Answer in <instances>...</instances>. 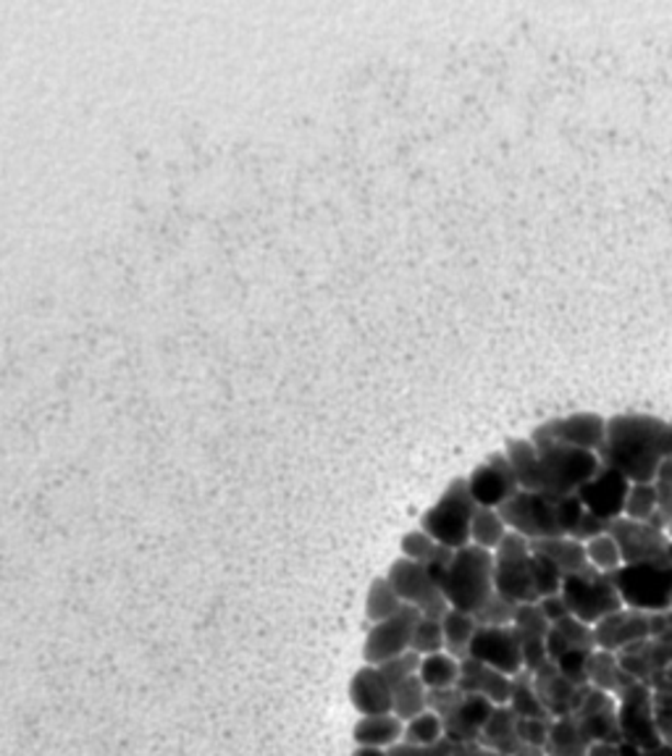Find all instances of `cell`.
<instances>
[{"instance_id":"obj_20","label":"cell","mask_w":672,"mask_h":756,"mask_svg":"<svg viewBox=\"0 0 672 756\" xmlns=\"http://www.w3.org/2000/svg\"><path fill=\"white\" fill-rule=\"evenodd\" d=\"M596 635V649L604 652H623L625 646L638 641L651 639V612L643 609H630L623 607L617 612L607 615L604 620H599L594 626Z\"/></svg>"},{"instance_id":"obj_9","label":"cell","mask_w":672,"mask_h":756,"mask_svg":"<svg viewBox=\"0 0 672 756\" xmlns=\"http://www.w3.org/2000/svg\"><path fill=\"white\" fill-rule=\"evenodd\" d=\"M386 581L391 583V588L402 599V605L415 607L421 612V618L442 620L452 609L449 602L444 599L438 583L434 581V575L421 562L399 557L395 565L389 568V573H386Z\"/></svg>"},{"instance_id":"obj_2","label":"cell","mask_w":672,"mask_h":756,"mask_svg":"<svg viewBox=\"0 0 672 756\" xmlns=\"http://www.w3.org/2000/svg\"><path fill=\"white\" fill-rule=\"evenodd\" d=\"M444 599L449 602L452 609L476 615L486 602L491 599L494 588V552H486L481 547L457 549L452 557L449 568L444 570L438 579Z\"/></svg>"},{"instance_id":"obj_5","label":"cell","mask_w":672,"mask_h":756,"mask_svg":"<svg viewBox=\"0 0 672 756\" xmlns=\"http://www.w3.org/2000/svg\"><path fill=\"white\" fill-rule=\"evenodd\" d=\"M623 605L643 612H664L672 609V554L668 560L623 565L612 573Z\"/></svg>"},{"instance_id":"obj_59","label":"cell","mask_w":672,"mask_h":756,"mask_svg":"<svg viewBox=\"0 0 672 756\" xmlns=\"http://www.w3.org/2000/svg\"><path fill=\"white\" fill-rule=\"evenodd\" d=\"M670 423H672V421H670Z\"/></svg>"},{"instance_id":"obj_38","label":"cell","mask_w":672,"mask_h":756,"mask_svg":"<svg viewBox=\"0 0 672 756\" xmlns=\"http://www.w3.org/2000/svg\"><path fill=\"white\" fill-rule=\"evenodd\" d=\"M442 738H444L442 718L431 712V709H425L423 714H418V718H412V720L405 722V733H402L405 744H410V746H434Z\"/></svg>"},{"instance_id":"obj_39","label":"cell","mask_w":672,"mask_h":756,"mask_svg":"<svg viewBox=\"0 0 672 756\" xmlns=\"http://www.w3.org/2000/svg\"><path fill=\"white\" fill-rule=\"evenodd\" d=\"M583 547H585V560H589V565L599 570V573L612 575L625 565L620 547H617V541L612 539L610 534L599 536V539L583 543Z\"/></svg>"},{"instance_id":"obj_26","label":"cell","mask_w":672,"mask_h":756,"mask_svg":"<svg viewBox=\"0 0 672 756\" xmlns=\"http://www.w3.org/2000/svg\"><path fill=\"white\" fill-rule=\"evenodd\" d=\"M531 552L547 557L549 562H555L562 575H576L591 568L589 560H585V547L581 541L570 539V536H555V539L531 541Z\"/></svg>"},{"instance_id":"obj_14","label":"cell","mask_w":672,"mask_h":756,"mask_svg":"<svg viewBox=\"0 0 672 756\" xmlns=\"http://www.w3.org/2000/svg\"><path fill=\"white\" fill-rule=\"evenodd\" d=\"M470 656L483 662L486 667H494L504 675H517L523 667V649L517 639L515 626L504 628H481L478 626L474 641H470Z\"/></svg>"},{"instance_id":"obj_6","label":"cell","mask_w":672,"mask_h":756,"mask_svg":"<svg viewBox=\"0 0 672 756\" xmlns=\"http://www.w3.org/2000/svg\"><path fill=\"white\" fill-rule=\"evenodd\" d=\"M560 594L568 602L570 615L585 622V626H596L599 620L625 607L612 575L599 573L594 568L576 575H565Z\"/></svg>"},{"instance_id":"obj_25","label":"cell","mask_w":672,"mask_h":756,"mask_svg":"<svg viewBox=\"0 0 672 756\" xmlns=\"http://www.w3.org/2000/svg\"><path fill=\"white\" fill-rule=\"evenodd\" d=\"M478 744L502 756H515L523 752V741L517 735V714L512 712L510 705L494 707L489 722L478 735Z\"/></svg>"},{"instance_id":"obj_48","label":"cell","mask_w":672,"mask_h":756,"mask_svg":"<svg viewBox=\"0 0 672 756\" xmlns=\"http://www.w3.org/2000/svg\"><path fill=\"white\" fill-rule=\"evenodd\" d=\"M654 722L662 744L672 746V691H654Z\"/></svg>"},{"instance_id":"obj_45","label":"cell","mask_w":672,"mask_h":756,"mask_svg":"<svg viewBox=\"0 0 672 756\" xmlns=\"http://www.w3.org/2000/svg\"><path fill=\"white\" fill-rule=\"evenodd\" d=\"M596 649H573V652H565L557 656L555 665L560 667V673L568 678L573 686H589V656Z\"/></svg>"},{"instance_id":"obj_29","label":"cell","mask_w":672,"mask_h":756,"mask_svg":"<svg viewBox=\"0 0 672 756\" xmlns=\"http://www.w3.org/2000/svg\"><path fill=\"white\" fill-rule=\"evenodd\" d=\"M636 678H630L620 665V656L615 652H604V649H596L589 656V686L599 688V691L617 696L623 688H628Z\"/></svg>"},{"instance_id":"obj_28","label":"cell","mask_w":672,"mask_h":756,"mask_svg":"<svg viewBox=\"0 0 672 756\" xmlns=\"http://www.w3.org/2000/svg\"><path fill=\"white\" fill-rule=\"evenodd\" d=\"M573 649H596V635L594 626H585V622L570 615V618L551 626L547 639V660L555 662L557 656L573 652Z\"/></svg>"},{"instance_id":"obj_17","label":"cell","mask_w":672,"mask_h":756,"mask_svg":"<svg viewBox=\"0 0 672 756\" xmlns=\"http://www.w3.org/2000/svg\"><path fill=\"white\" fill-rule=\"evenodd\" d=\"M630 481L623 473H617L615 468L602 466L594 479H589L578 489L576 496L581 500L585 513L602 517V520H617L623 517L625 500H628Z\"/></svg>"},{"instance_id":"obj_36","label":"cell","mask_w":672,"mask_h":756,"mask_svg":"<svg viewBox=\"0 0 672 756\" xmlns=\"http://www.w3.org/2000/svg\"><path fill=\"white\" fill-rule=\"evenodd\" d=\"M508 534L510 530L494 507L476 509L474 526H470V543H474V547H481L486 552H494Z\"/></svg>"},{"instance_id":"obj_23","label":"cell","mask_w":672,"mask_h":756,"mask_svg":"<svg viewBox=\"0 0 672 756\" xmlns=\"http://www.w3.org/2000/svg\"><path fill=\"white\" fill-rule=\"evenodd\" d=\"M457 688L463 694H478L486 696L494 707L510 705V691H512V678L510 675L499 673L494 667H486L483 662L468 660L460 662V680H457Z\"/></svg>"},{"instance_id":"obj_42","label":"cell","mask_w":672,"mask_h":756,"mask_svg":"<svg viewBox=\"0 0 672 756\" xmlns=\"http://www.w3.org/2000/svg\"><path fill=\"white\" fill-rule=\"evenodd\" d=\"M517 607L521 605H515V602L504 599L502 594L494 592L491 594V599L486 602L481 609H478L474 618L481 628H504V626H512V622H515Z\"/></svg>"},{"instance_id":"obj_43","label":"cell","mask_w":672,"mask_h":756,"mask_svg":"<svg viewBox=\"0 0 672 756\" xmlns=\"http://www.w3.org/2000/svg\"><path fill=\"white\" fill-rule=\"evenodd\" d=\"M657 489V515L651 517V526L668 530L672 526V460L664 462L654 479Z\"/></svg>"},{"instance_id":"obj_56","label":"cell","mask_w":672,"mask_h":756,"mask_svg":"<svg viewBox=\"0 0 672 756\" xmlns=\"http://www.w3.org/2000/svg\"><path fill=\"white\" fill-rule=\"evenodd\" d=\"M352 756H389L386 748H371V746H357L355 754Z\"/></svg>"},{"instance_id":"obj_11","label":"cell","mask_w":672,"mask_h":756,"mask_svg":"<svg viewBox=\"0 0 672 756\" xmlns=\"http://www.w3.org/2000/svg\"><path fill=\"white\" fill-rule=\"evenodd\" d=\"M421 620V612L415 607L405 605L397 615H391L389 620L374 622L365 635L363 643V660L365 665H384V662L395 660V656L410 652L412 630L415 622Z\"/></svg>"},{"instance_id":"obj_13","label":"cell","mask_w":672,"mask_h":756,"mask_svg":"<svg viewBox=\"0 0 672 756\" xmlns=\"http://www.w3.org/2000/svg\"><path fill=\"white\" fill-rule=\"evenodd\" d=\"M610 536L620 547L625 565H638V562L668 560L672 554V539L668 530L654 528L651 523H636L628 517L612 520Z\"/></svg>"},{"instance_id":"obj_32","label":"cell","mask_w":672,"mask_h":756,"mask_svg":"<svg viewBox=\"0 0 672 756\" xmlns=\"http://www.w3.org/2000/svg\"><path fill=\"white\" fill-rule=\"evenodd\" d=\"M589 746L591 744L583 738L576 718L573 714H568V718H557L555 722H551V731H549L544 752H547V756H589Z\"/></svg>"},{"instance_id":"obj_51","label":"cell","mask_w":672,"mask_h":756,"mask_svg":"<svg viewBox=\"0 0 672 756\" xmlns=\"http://www.w3.org/2000/svg\"><path fill=\"white\" fill-rule=\"evenodd\" d=\"M581 515H583V504L576 494L560 496V528L565 536H570V530L576 528V523L581 520Z\"/></svg>"},{"instance_id":"obj_53","label":"cell","mask_w":672,"mask_h":756,"mask_svg":"<svg viewBox=\"0 0 672 756\" xmlns=\"http://www.w3.org/2000/svg\"><path fill=\"white\" fill-rule=\"evenodd\" d=\"M649 688L651 691H672V665H668L664 669H660V673L651 675Z\"/></svg>"},{"instance_id":"obj_18","label":"cell","mask_w":672,"mask_h":756,"mask_svg":"<svg viewBox=\"0 0 672 756\" xmlns=\"http://www.w3.org/2000/svg\"><path fill=\"white\" fill-rule=\"evenodd\" d=\"M573 718L589 744H596V741H604V744H623L620 720H617V699L612 694L591 688L581 701V707L573 712Z\"/></svg>"},{"instance_id":"obj_22","label":"cell","mask_w":672,"mask_h":756,"mask_svg":"<svg viewBox=\"0 0 672 756\" xmlns=\"http://www.w3.org/2000/svg\"><path fill=\"white\" fill-rule=\"evenodd\" d=\"M517 630V639H521L523 649V667L534 669L538 665L547 662V639H549V620L544 618L538 605H521L517 607L515 622H512Z\"/></svg>"},{"instance_id":"obj_33","label":"cell","mask_w":672,"mask_h":756,"mask_svg":"<svg viewBox=\"0 0 672 756\" xmlns=\"http://www.w3.org/2000/svg\"><path fill=\"white\" fill-rule=\"evenodd\" d=\"M510 709L523 720H531V718L547 720V718H551L547 709H544L542 701H538V694L534 688V673H531V669H521L517 675H512Z\"/></svg>"},{"instance_id":"obj_44","label":"cell","mask_w":672,"mask_h":756,"mask_svg":"<svg viewBox=\"0 0 672 756\" xmlns=\"http://www.w3.org/2000/svg\"><path fill=\"white\" fill-rule=\"evenodd\" d=\"M531 570H534V586H536L538 599H544V596H555V594L562 592L565 575L560 573V568H557L555 562L547 560V557L534 554Z\"/></svg>"},{"instance_id":"obj_47","label":"cell","mask_w":672,"mask_h":756,"mask_svg":"<svg viewBox=\"0 0 672 756\" xmlns=\"http://www.w3.org/2000/svg\"><path fill=\"white\" fill-rule=\"evenodd\" d=\"M551 722H555V718H547V720H542V718H531V720L517 718V735H521L523 746H531V748H544V746H547Z\"/></svg>"},{"instance_id":"obj_52","label":"cell","mask_w":672,"mask_h":756,"mask_svg":"<svg viewBox=\"0 0 672 756\" xmlns=\"http://www.w3.org/2000/svg\"><path fill=\"white\" fill-rule=\"evenodd\" d=\"M536 605H538V609H542L544 618L549 620V626H555V622H560V620H565V618H570L568 602L562 599V594L544 596V599H538Z\"/></svg>"},{"instance_id":"obj_55","label":"cell","mask_w":672,"mask_h":756,"mask_svg":"<svg viewBox=\"0 0 672 756\" xmlns=\"http://www.w3.org/2000/svg\"><path fill=\"white\" fill-rule=\"evenodd\" d=\"M589 756H623L620 744H604V741H596V744L589 746Z\"/></svg>"},{"instance_id":"obj_50","label":"cell","mask_w":672,"mask_h":756,"mask_svg":"<svg viewBox=\"0 0 672 756\" xmlns=\"http://www.w3.org/2000/svg\"><path fill=\"white\" fill-rule=\"evenodd\" d=\"M452 746L455 744L447 738H442L434 746H410L405 741H399V744L386 748V752H389V756H452Z\"/></svg>"},{"instance_id":"obj_8","label":"cell","mask_w":672,"mask_h":756,"mask_svg":"<svg viewBox=\"0 0 672 756\" xmlns=\"http://www.w3.org/2000/svg\"><path fill=\"white\" fill-rule=\"evenodd\" d=\"M531 562H534L531 541L510 530L502 543L494 549L497 594L515 602V605H536L538 594L534 586V570H531Z\"/></svg>"},{"instance_id":"obj_57","label":"cell","mask_w":672,"mask_h":756,"mask_svg":"<svg viewBox=\"0 0 672 756\" xmlns=\"http://www.w3.org/2000/svg\"><path fill=\"white\" fill-rule=\"evenodd\" d=\"M515 756H547V752H544V748L523 746V752H521V754H515Z\"/></svg>"},{"instance_id":"obj_16","label":"cell","mask_w":672,"mask_h":756,"mask_svg":"<svg viewBox=\"0 0 672 756\" xmlns=\"http://www.w3.org/2000/svg\"><path fill=\"white\" fill-rule=\"evenodd\" d=\"M468 486L470 494L478 507H502L504 502L512 500L521 486H517L515 473H512V466L504 453H494L486 457V462H481L474 473L468 476Z\"/></svg>"},{"instance_id":"obj_40","label":"cell","mask_w":672,"mask_h":756,"mask_svg":"<svg viewBox=\"0 0 672 756\" xmlns=\"http://www.w3.org/2000/svg\"><path fill=\"white\" fill-rule=\"evenodd\" d=\"M654 515H657L654 483H630L623 517H628V520H636V523H649Z\"/></svg>"},{"instance_id":"obj_41","label":"cell","mask_w":672,"mask_h":756,"mask_svg":"<svg viewBox=\"0 0 672 756\" xmlns=\"http://www.w3.org/2000/svg\"><path fill=\"white\" fill-rule=\"evenodd\" d=\"M410 652H415L418 656H429V654L444 652L442 620H431V618L418 620L415 622V630H412Z\"/></svg>"},{"instance_id":"obj_7","label":"cell","mask_w":672,"mask_h":756,"mask_svg":"<svg viewBox=\"0 0 672 756\" xmlns=\"http://www.w3.org/2000/svg\"><path fill=\"white\" fill-rule=\"evenodd\" d=\"M497 513L502 515L508 530L528 541L565 536L560 528V496L542 492H517L502 507H497Z\"/></svg>"},{"instance_id":"obj_49","label":"cell","mask_w":672,"mask_h":756,"mask_svg":"<svg viewBox=\"0 0 672 756\" xmlns=\"http://www.w3.org/2000/svg\"><path fill=\"white\" fill-rule=\"evenodd\" d=\"M610 526H612L610 520H602V517L585 513V509H583L581 520H578L576 528L570 530V539H576V541H581V543H589V541L599 539V536L610 534Z\"/></svg>"},{"instance_id":"obj_54","label":"cell","mask_w":672,"mask_h":756,"mask_svg":"<svg viewBox=\"0 0 672 756\" xmlns=\"http://www.w3.org/2000/svg\"><path fill=\"white\" fill-rule=\"evenodd\" d=\"M489 754V748H483L478 741L474 744H455L452 746V756H486Z\"/></svg>"},{"instance_id":"obj_10","label":"cell","mask_w":672,"mask_h":756,"mask_svg":"<svg viewBox=\"0 0 672 756\" xmlns=\"http://www.w3.org/2000/svg\"><path fill=\"white\" fill-rule=\"evenodd\" d=\"M615 699L620 735L625 744L641 748V752H654V748L664 746L654 722V691H651L647 683L634 680Z\"/></svg>"},{"instance_id":"obj_1","label":"cell","mask_w":672,"mask_h":756,"mask_svg":"<svg viewBox=\"0 0 672 756\" xmlns=\"http://www.w3.org/2000/svg\"><path fill=\"white\" fill-rule=\"evenodd\" d=\"M596 457L630 483H654L660 468L672 460V423L647 413L612 415Z\"/></svg>"},{"instance_id":"obj_46","label":"cell","mask_w":672,"mask_h":756,"mask_svg":"<svg viewBox=\"0 0 672 756\" xmlns=\"http://www.w3.org/2000/svg\"><path fill=\"white\" fill-rule=\"evenodd\" d=\"M421 660H423V656H418L415 652H405V654L395 656V660H389V662H384V665H378V669H381V675L386 678V683H389V686L395 688L402 680H408V678H412V675H418V669H421Z\"/></svg>"},{"instance_id":"obj_21","label":"cell","mask_w":672,"mask_h":756,"mask_svg":"<svg viewBox=\"0 0 672 756\" xmlns=\"http://www.w3.org/2000/svg\"><path fill=\"white\" fill-rule=\"evenodd\" d=\"M617 656H620V665L630 678L649 686L651 675L672 665V630L654 635V639L630 643L623 652H617Z\"/></svg>"},{"instance_id":"obj_27","label":"cell","mask_w":672,"mask_h":756,"mask_svg":"<svg viewBox=\"0 0 672 756\" xmlns=\"http://www.w3.org/2000/svg\"><path fill=\"white\" fill-rule=\"evenodd\" d=\"M405 722L397 714H365L357 720L352 738L357 746H371V748H391L402 741Z\"/></svg>"},{"instance_id":"obj_15","label":"cell","mask_w":672,"mask_h":756,"mask_svg":"<svg viewBox=\"0 0 672 756\" xmlns=\"http://www.w3.org/2000/svg\"><path fill=\"white\" fill-rule=\"evenodd\" d=\"M491 712H494V705L486 696L463 694L457 688L455 701L438 714L442 718L444 738L452 741V744H474V741H478V735H481L486 722H489Z\"/></svg>"},{"instance_id":"obj_30","label":"cell","mask_w":672,"mask_h":756,"mask_svg":"<svg viewBox=\"0 0 672 756\" xmlns=\"http://www.w3.org/2000/svg\"><path fill=\"white\" fill-rule=\"evenodd\" d=\"M442 630H444V652L449 656H455L457 662L468 660L470 656V641H474L478 622L474 615L460 612V609H449L447 615L442 618Z\"/></svg>"},{"instance_id":"obj_31","label":"cell","mask_w":672,"mask_h":756,"mask_svg":"<svg viewBox=\"0 0 672 756\" xmlns=\"http://www.w3.org/2000/svg\"><path fill=\"white\" fill-rule=\"evenodd\" d=\"M508 455L521 492H538V453L531 439H510L502 449Z\"/></svg>"},{"instance_id":"obj_58","label":"cell","mask_w":672,"mask_h":756,"mask_svg":"<svg viewBox=\"0 0 672 756\" xmlns=\"http://www.w3.org/2000/svg\"><path fill=\"white\" fill-rule=\"evenodd\" d=\"M668 536H670V539H672V526H670V528H668Z\"/></svg>"},{"instance_id":"obj_19","label":"cell","mask_w":672,"mask_h":756,"mask_svg":"<svg viewBox=\"0 0 672 756\" xmlns=\"http://www.w3.org/2000/svg\"><path fill=\"white\" fill-rule=\"evenodd\" d=\"M534 688L538 694V701H542L544 709L555 720L573 714L581 707L585 694L591 691V686H573L551 660L534 669Z\"/></svg>"},{"instance_id":"obj_4","label":"cell","mask_w":672,"mask_h":756,"mask_svg":"<svg viewBox=\"0 0 672 756\" xmlns=\"http://www.w3.org/2000/svg\"><path fill=\"white\" fill-rule=\"evenodd\" d=\"M478 504L470 494L468 479H455L447 486L434 507L425 509L421 517V530L431 539L449 549H463L470 543V526H474Z\"/></svg>"},{"instance_id":"obj_3","label":"cell","mask_w":672,"mask_h":756,"mask_svg":"<svg viewBox=\"0 0 672 756\" xmlns=\"http://www.w3.org/2000/svg\"><path fill=\"white\" fill-rule=\"evenodd\" d=\"M536 453H538V492L551 494V496H570L583 486L585 481L594 479L602 468L599 457L594 453H585V449L562 447V444L547 442V439H534Z\"/></svg>"},{"instance_id":"obj_37","label":"cell","mask_w":672,"mask_h":756,"mask_svg":"<svg viewBox=\"0 0 672 756\" xmlns=\"http://www.w3.org/2000/svg\"><path fill=\"white\" fill-rule=\"evenodd\" d=\"M402 607V599H399L395 588H391V583L386 581V575L371 583L368 596H365V615H368L371 622L389 620L391 615H397Z\"/></svg>"},{"instance_id":"obj_34","label":"cell","mask_w":672,"mask_h":756,"mask_svg":"<svg viewBox=\"0 0 672 756\" xmlns=\"http://www.w3.org/2000/svg\"><path fill=\"white\" fill-rule=\"evenodd\" d=\"M418 678L423 680V686L429 691H438V688H455L460 680V662L447 652L429 654L421 660V669H418Z\"/></svg>"},{"instance_id":"obj_24","label":"cell","mask_w":672,"mask_h":756,"mask_svg":"<svg viewBox=\"0 0 672 756\" xmlns=\"http://www.w3.org/2000/svg\"><path fill=\"white\" fill-rule=\"evenodd\" d=\"M391 691L395 688L386 683L381 669L376 665H363L350 680V701L363 718L365 714H389Z\"/></svg>"},{"instance_id":"obj_12","label":"cell","mask_w":672,"mask_h":756,"mask_svg":"<svg viewBox=\"0 0 672 756\" xmlns=\"http://www.w3.org/2000/svg\"><path fill=\"white\" fill-rule=\"evenodd\" d=\"M534 439H547L562 447L585 449V453H599L607 436V417L599 413H573L565 417H551L542 426L531 431Z\"/></svg>"},{"instance_id":"obj_35","label":"cell","mask_w":672,"mask_h":756,"mask_svg":"<svg viewBox=\"0 0 672 756\" xmlns=\"http://www.w3.org/2000/svg\"><path fill=\"white\" fill-rule=\"evenodd\" d=\"M425 709H429V688L423 686V680L418 675L395 686V691H391V714L408 722L418 718V714H423Z\"/></svg>"}]
</instances>
